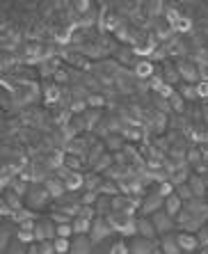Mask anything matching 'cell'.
I'll return each instance as SVG.
<instances>
[{
  "label": "cell",
  "instance_id": "1",
  "mask_svg": "<svg viewBox=\"0 0 208 254\" xmlns=\"http://www.w3.org/2000/svg\"><path fill=\"white\" fill-rule=\"evenodd\" d=\"M48 199H53L51 197V192L46 190V186L44 184H30L28 192H25V206L32 208V211H39V208H44L48 204Z\"/></svg>",
  "mask_w": 208,
  "mask_h": 254
},
{
  "label": "cell",
  "instance_id": "2",
  "mask_svg": "<svg viewBox=\"0 0 208 254\" xmlns=\"http://www.w3.org/2000/svg\"><path fill=\"white\" fill-rule=\"evenodd\" d=\"M35 238H37V243L55 241L57 238V225L51 220V215H39L37 227H35Z\"/></svg>",
  "mask_w": 208,
  "mask_h": 254
},
{
  "label": "cell",
  "instance_id": "3",
  "mask_svg": "<svg viewBox=\"0 0 208 254\" xmlns=\"http://www.w3.org/2000/svg\"><path fill=\"white\" fill-rule=\"evenodd\" d=\"M114 234V229H112V225L107 222V218L105 215H96L94 218V222H92V229H89V238H92V243H101V241H105L107 236H112Z\"/></svg>",
  "mask_w": 208,
  "mask_h": 254
},
{
  "label": "cell",
  "instance_id": "4",
  "mask_svg": "<svg viewBox=\"0 0 208 254\" xmlns=\"http://www.w3.org/2000/svg\"><path fill=\"white\" fill-rule=\"evenodd\" d=\"M151 218V222H154L156 231H158V236H165V234H172L174 227H176V218H172L169 213L165 211V208H160V211H156L149 215Z\"/></svg>",
  "mask_w": 208,
  "mask_h": 254
},
{
  "label": "cell",
  "instance_id": "5",
  "mask_svg": "<svg viewBox=\"0 0 208 254\" xmlns=\"http://www.w3.org/2000/svg\"><path fill=\"white\" fill-rule=\"evenodd\" d=\"M160 208H165V195L160 192V188H156L154 192H149V195L140 201V211H142V215H151V213L160 211Z\"/></svg>",
  "mask_w": 208,
  "mask_h": 254
},
{
  "label": "cell",
  "instance_id": "6",
  "mask_svg": "<svg viewBox=\"0 0 208 254\" xmlns=\"http://www.w3.org/2000/svg\"><path fill=\"white\" fill-rule=\"evenodd\" d=\"M128 248H131V254H151L156 248H158V238H144V236H133L128 241Z\"/></svg>",
  "mask_w": 208,
  "mask_h": 254
},
{
  "label": "cell",
  "instance_id": "7",
  "mask_svg": "<svg viewBox=\"0 0 208 254\" xmlns=\"http://www.w3.org/2000/svg\"><path fill=\"white\" fill-rule=\"evenodd\" d=\"M44 186H46V190L51 192V197H53L55 201L62 199V197L66 195V184H64V179H59L57 174H55V177H46Z\"/></svg>",
  "mask_w": 208,
  "mask_h": 254
},
{
  "label": "cell",
  "instance_id": "8",
  "mask_svg": "<svg viewBox=\"0 0 208 254\" xmlns=\"http://www.w3.org/2000/svg\"><path fill=\"white\" fill-rule=\"evenodd\" d=\"M92 248H94V243L87 234H78V236L71 238V250L69 254H92Z\"/></svg>",
  "mask_w": 208,
  "mask_h": 254
},
{
  "label": "cell",
  "instance_id": "9",
  "mask_svg": "<svg viewBox=\"0 0 208 254\" xmlns=\"http://www.w3.org/2000/svg\"><path fill=\"white\" fill-rule=\"evenodd\" d=\"M178 245H181V252H197L199 250V241H197V234H190V231H176Z\"/></svg>",
  "mask_w": 208,
  "mask_h": 254
},
{
  "label": "cell",
  "instance_id": "10",
  "mask_svg": "<svg viewBox=\"0 0 208 254\" xmlns=\"http://www.w3.org/2000/svg\"><path fill=\"white\" fill-rule=\"evenodd\" d=\"M158 245H160L162 254H183V252H181V245H178L176 231H172V234H165V236H160V238H158Z\"/></svg>",
  "mask_w": 208,
  "mask_h": 254
},
{
  "label": "cell",
  "instance_id": "11",
  "mask_svg": "<svg viewBox=\"0 0 208 254\" xmlns=\"http://www.w3.org/2000/svg\"><path fill=\"white\" fill-rule=\"evenodd\" d=\"M185 184L190 186V190H192V195L195 197H206V192H208V186H206V177H199V174H188V181Z\"/></svg>",
  "mask_w": 208,
  "mask_h": 254
},
{
  "label": "cell",
  "instance_id": "12",
  "mask_svg": "<svg viewBox=\"0 0 208 254\" xmlns=\"http://www.w3.org/2000/svg\"><path fill=\"white\" fill-rule=\"evenodd\" d=\"M137 236H144V238H158V231H156L154 222L149 215H137Z\"/></svg>",
  "mask_w": 208,
  "mask_h": 254
},
{
  "label": "cell",
  "instance_id": "13",
  "mask_svg": "<svg viewBox=\"0 0 208 254\" xmlns=\"http://www.w3.org/2000/svg\"><path fill=\"white\" fill-rule=\"evenodd\" d=\"M0 201H5V204L12 208V211H18V208L25 206V199L18 195V192H14L12 188H7L5 192H2V199H0Z\"/></svg>",
  "mask_w": 208,
  "mask_h": 254
},
{
  "label": "cell",
  "instance_id": "14",
  "mask_svg": "<svg viewBox=\"0 0 208 254\" xmlns=\"http://www.w3.org/2000/svg\"><path fill=\"white\" fill-rule=\"evenodd\" d=\"M183 204H185V201L176 195V190H174L172 195H167V197H165V211L169 213L172 218H176L178 213H181V208H183Z\"/></svg>",
  "mask_w": 208,
  "mask_h": 254
},
{
  "label": "cell",
  "instance_id": "15",
  "mask_svg": "<svg viewBox=\"0 0 208 254\" xmlns=\"http://www.w3.org/2000/svg\"><path fill=\"white\" fill-rule=\"evenodd\" d=\"M176 71H178V78H183L185 83H195L197 80V66L190 64V62H178Z\"/></svg>",
  "mask_w": 208,
  "mask_h": 254
},
{
  "label": "cell",
  "instance_id": "16",
  "mask_svg": "<svg viewBox=\"0 0 208 254\" xmlns=\"http://www.w3.org/2000/svg\"><path fill=\"white\" fill-rule=\"evenodd\" d=\"M103 181H105L103 174H99V172H89V174H85V190H89V192H99V188L103 186Z\"/></svg>",
  "mask_w": 208,
  "mask_h": 254
},
{
  "label": "cell",
  "instance_id": "17",
  "mask_svg": "<svg viewBox=\"0 0 208 254\" xmlns=\"http://www.w3.org/2000/svg\"><path fill=\"white\" fill-rule=\"evenodd\" d=\"M12 220L16 222V225H23V222H28V220H39V213H35L32 208L23 206V208H18V211H14Z\"/></svg>",
  "mask_w": 208,
  "mask_h": 254
},
{
  "label": "cell",
  "instance_id": "18",
  "mask_svg": "<svg viewBox=\"0 0 208 254\" xmlns=\"http://www.w3.org/2000/svg\"><path fill=\"white\" fill-rule=\"evenodd\" d=\"M114 167V154H110V151H105V154L99 158V163H96L94 167H92V172H99V174H103V172L112 170Z\"/></svg>",
  "mask_w": 208,
  "mask_h": 254
},
{
  "label": "cell",
  "instance_id": "19",
  "mask_svg": "<svg viewBox=\"0 0 208 254\" xmlns=\"http://www.w3.org/2000/svg\"><path fill=\"white\" fill-rule=\"evenodd\" d=\"M103 154H105V144H103V142H94V144H92V149L87 151V165L94 167Z\"/></svg>",
  "mask_w": 208,
  "mask_h": 254
},
{
  "label": "cell",
  "instance_id": "20",
  "mask_svg": "<svg viewBox=\"0 0 208 254\" xmlns=\"http://www.w3.org/2000/svg\"><path fill=\"white\" fill-rule=\"evenodd\" d=\"M94 208H96V215H107V213H112V197L101 195L96 199Z\"/></svg>",
  "mask_w": 208,
  "mask_h": 254
},
{
  "label": "cell",
  "instance_id": "21",
  "mask_svg": "<svg viewBox=\"0 0 208 254\" xmlns=\"http://www.w3.org/2000/svg\"><path fill=\"white\" fill-rule=\"evenodd\" d=\"M12 236H16V234H12V229H9V225H2L0 227V250H2V254L9 250V245H12Z\"/></svg>",
  "mask_w": 208,
  "mask_h": 254
},
{
  "label": "cell",
  "instance_id": "22",
  "mask_svg": "<svg viewBox=\"0 0 208 254\" xmlns=\"http://www.w3.org/2000/svg\"><path fill=\"white\" fill-rule=\"evenodd\" d=\"M92 222L94 220H87V218H73V231H76V236L78 234H87L89 236V229H92Z\"/></svg>",
  "mask_w": 208,
  "mask_h": 254
},
{
  "label": "cell",
  "instance_id": "23",
  "mask_svg": "<svg viewBox=\"0 0 208 254\" xmlns=\"http://www.w3.org/2000/svg\"><path fill=\"white\" fill-rule=\"evenodd\" d=\"M105 147L110 149V154L117 149H124V137L121 135H105Z\"/></svg>",
  "mask_w": 208,
  "mask_h": 254
},
{
  "label": "cell",
  "instance_id": "24",
  "mask_svg": "<svg viewBox=\"0 0 208 254\" xmlns=\"http://www.w3.org/2000/svg\"><path fill=\"white\" fill-rule=\"evenodd\" d=\"M53 245H55V252L57 254H69V250H71V238H55Z\"/></svg>",
  "mask_w": 208,
  "mask_h": 254
},
{
  "label": "cell",
  "instance_id": "25",
  "mask_svg": "<svg viewBox=\"0 0 208 254\" xmlns=\"http://www.w3.org/2000/svg\"><path fill=\"white\" fill-rule=\"evenodd\" d=\"M183 106H185V99L181 96V92H174V94L169 96V108H172V110H176V113H181V110H183Z\"/></svg>",
  "mask_w": 208,
  "mask_h": 254
},
{
  "label": "cell",
  "instance_id": "26",
  "mask_svg": "<svg viewBox=\"0 0 208 254\" xmlns=\"http://www.w3.org/2000/svg\"><path fill=\"white\" fill-rule=\"evenodd\" d=\"M135 73L142 78H151V73H154V66H151V62H137L135 64Z\"/></svg>",
  "mask_w": 208,
  "mask_h": 254
},
{
  "label": "cell",
  "instance_id": "27",
  "mask_svg": "<svg viewBox=\"0 0 208 254\" xmlns=\"http://www.w3.org/2000/svg\"><path fill=\"white\" fill-rule=\"evenodd\" d=\"M16 241H21L23 245H32L37 243L35 238V231H23V229H16Z\"/></svg>",
  "mask_w": 208,
  "mask_h": 254
},
{
  "label": "cell",
  "instance_id": "28",
  "mask_svg": "<svg viewBox=\"0 0 208 254\" xmlns=\"http://www.w3.org/2000/svg\"><path fill=\"white\" fill-rule=\"evenodd\" d=\"M48 215H51V220H53L55 225H69V222H73L71 215H66V213H59V211H51Z\"/></svg>",
  "mask_w": 208,
  "mask_h": 254
},
{
  "label": "cell",
  "instance_id": "29",
  "mask_svg": "<svg viewBox=\"0 0 208 254\" xmlns=\"http://www.w3.org/2000/svg\"><path fill=\"white\" fill-rule=\"evenodd\" d=\"M110 254H131V248L126 241H114L112 248H110Z\"/></svg>",
  "mask_w": 208,
  "mask_h": 254
},
{
  "label": "cell",
  "instance_id": "30",
  "mask_svg": "<svg viewBox=\"0 0 208 254\" xmlns=\"http://www.w3.org/2000/svg\"><path fill=\"white\" fill-rule=\"evenodd\" d=\"M76 231H73V225H57V238H73Z\"/></svg>",
  "mask_w": 208,
  "mask_h": 254
},
{
  "label": "cell",
  "instance_id": "31",
  "mask_svg": "<svg viewBox=\"0 0 208 254\" xmlns=\"http://www.w3.org/2000/svg\"><path fill=\"white\" fill-rule=\"evenodd\" d=\"M176 195L181 197V199H183V201H190L192 197H195V195H192V190H190V186H188V184H181V186H176Z\"/></svg>",
  "mask_w": 208,
  "mask_h": 254
},
{
  "label": "cell",
  "instance_id": "32",
  "mask_svg": "<svg viewBox=\"0 0 208 254\" xmlns=\"http://www.w3.org/2000/svg\"><path fill=\"white\" fill-rule=\"evenodd\" d=\"M5 254H28V245H23L21 241H16V238H14V243L9 245V250H7Z\"/></svg>",
  "mask_w": 208,
  "mask_h": 254
},
{
  "label": "cell",
  "instance_id": "33",
  "mask_svg": "<svg viewBox=\"0 0 208 254\" xmlns=\"http://www.w3.org/2000/svg\"><path fill=\"white\" fill-rule=\"evenodd\" d=\"M181 96H183V99H197V87L192 83H185L183 87H181Z\"/></svg>",
  "mask_w": 208,
  "mask_h": 254
},
{
  "label": "cell",
  "instance_id": "34",
  "mask_svg": "<svg viewBox=\"0 0 208 254\" xmlns=\"http://www.w3.org/2000/svg\"><path fill=\"white\" fill-rule=\"evenodd\" d=\"M197 241H199V248H208V227H202L197 231Z\"/></svg>",
  "mask_w": 208,
  "mask_h": 254
},
{
  "label": "cell",
  "instance_id": "35",
  "mask_svg": "<svg viewBox=\"0 0 208 254\" xmlns=\"http://www.w3.org/2000/svg\"><path fill=\"white\" fill-rule=\"evenodd\" d=\"M39 248H42V254H57V252H55L53 241H44V243H39Z\"/></svg>",
  "mask_w": 208,
  "mask_h": 254
},
{
  "label": "cell",
  "instance_id": "36",
  "mask_svg": "<svg viewBox=\"0 0 208 254\" xmlns=\"http://www.w3.org/2000/svg\"><path fill=\"white\" fill-rule=\"evenodd\" d=\"M103 99L101 96H87V106H101Z\"/></svg>",
  "mask_w": 208,
  "mask_h": 254
},
{
  "label": "cell",
  "instance_id": "37",
  "mask_svg": "<svg viewBox=\"0 0 208 254\" xmlns=\"http://www.w3.org/2000/svg\"><path fill=\"white\" fill-rule=\"evenodd\" d=\"M197 94H199V96H208V83L197 85Z\"/></svg>",
  "mask_w": 208,
  "mask_h": 254
},
{
  "label": "cell",
  "instance_id": "38",
  "mask_svg": "<svg viewBox=\"0 0 208 254\" xmlns=\"http://www.w3.org/2000/svg\"><path fill=\"white\" fill-rule=\"evenodd\" d=\"M28 254H42V248H39V243H32V245H28Z\"/></svg>",
  "mask_w": 208,
  "mask_h": 254
},
{
  "label": "cell",
  "instance_id": "39",
  "mask_svg": "<svg viewBox=\"0 0 208 254\" xmlns=\"http://www.w3.org/2000/svg\"><path fill=\"white\" fill-rule=\"evenodd\" d=\"M197 254H208V248H199L197 250Z\"/></svg>",
  "mask_w": 208,
  "mask_h": 254
},
{
  "label": "cell",
  "instance_id": "40",
  "mask_svg": "<svg viewBox=\"0 0 208 254\" xmlns=\"http://www.w3.org/2000/svg\"><path fill=\"white\" fill-rule=\"evenodd\" d=\"M151 254H162V250H160V245H158V248H156V250H154V252H151Z\"/></svg>",
  "mask_w": 208,
  "mask_h": 254
},
{
  "label": "cell",
  "instance_id": "41",
  "mask_svg": "<svg viewBox=\"0 0 208 254\" xmlns=\"http://www.w3.org/2000/svg\"><path fill=\"white\" fill-rule=\"evenodd\" d=\"M204 199H206V201H208V192H206V197H204Z\"/></svg>",
  "mask_w": 208,
  "mask_h": 254
},
{
  "label": "cell",
  "instance_id": "42",
  "mask_svg": "<svg viewBox=\"0 0 208 254\" xmlns=\"http://www.w3.org/2000/svg\"><path fill=\"white\" fill-rule=\"evenodd\" d=\"M183 254H195V252H183Z\"/></svg>",
  "mask_w": 208,
  "mask_h": 254
},
{
  "label": "cell",
  "instance_id": "43",
  "mask_svg": "<svg viewBox=\"0 0 208 254\" xmlns=\"http://www.w3.org/2000/svg\"><path fill=\"white\" fill-rule=\"evenodd\" d=\"M206 186H208V177H206Z\"/></svg>",
  "mask_w": 208,
  "mask_h": 254
},
{
  "label": "cell",
  "instance_id": "44",
  "mask_svg": "<svg viewBox=\"0 0 208 254\" xmlns=\"http://www.w3.org/2000/svg\"><path fill=\"white\" fill-rule=\"evenodd\" d=\"M206 227H208V222H206Z\"/></svg>",
  "mask_w": 208,
  "mask_h": 254
}]
</instances>
